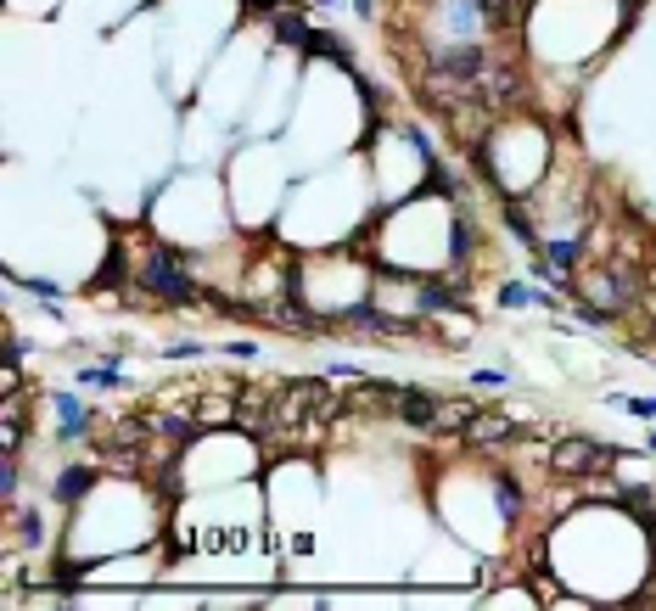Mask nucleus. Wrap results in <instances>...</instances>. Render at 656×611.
<instances>
[{
    "instance_id": "1",
    "label": "nucleus",
    "mask_w": 656,
    "mask_h": 611,
    "mask_svg": "<svg viewBox=\"0 0 656 611\" xmlns=\"http://www.w3.org/2000/svg\"><path fill=\"white\" fill-rule=\"evenodd\" d=\"M612 466H617V449H606V443H595V438H561L556 449H550V471H556L561 483L606 477Z\"/></svg>"
},
{
    "instance_id": "2",
    "label": "nucleus",
    "mask_w": 656,
    "mask_h": 611,
    "mask_svg": "<svg viewBox=\"0 0 656 611\" xmlns=\"http://www.w3.org/2000/svg\"><path fill=\"white\" fill-rule=\"evenodd\" d=\"M572 298H589L600 314H623L634 303V281H617L612 270H584L572 281Z\"/></svg>"
},
{
    "instance_id": "3",
    "label": "nucleus",
    "mask_w": 656,
    "mask_h": 611,
    "mask_svg": "<svg viewBox=\"0 0 656 611\" xmlns=\"http://www.w3.org/2000/svg\"><path fill=\"white\" fill-rule=\"evenodd\" d=\"M438 410H443V398L427 393V387H399V398H393V415H399L404 427H415V432L438 427Z\"/></svg>"
},
{
    "instance_id": "4",
    "label": "nucleus",
    "mask_w": 656,
    "mask_h": 611,
    "mask_svg": "<svg viewBox=\"0 0 656 611\" xmlns=\"http://www.w3.org/2000/svg\"><path fill=\"white\" fill-rule=\"evenodd\" d=\"M466 443H511L516 438V415H505V410H477L471 415V427L460 432Z\"/></svg>"
},
{
    "instance_id": "5",
    "label": "nucleus",
    "mask_w": 656,
    "mask_h": 611,
    "mask_svg": "<svg viewBox=\"0 0 656 611\" xmlns=\"http://www.w3.org/2000/svg\"><path fill=\"white\" fill-rule=\"evenodd\" d=\"M544 258H550L561 275H572L584 264V236H544Z\"/></svg>"
},
{
    "instance_id": "6",
    "label": "nucleus",
    "mask_w": 656,
    "mask_h": 611,
    "mask_svg": "<svg viewBox=\"0 0 656 611\" xmlns=\"http://www.w3.org/2000/svg\"><path fill=\"white\" fill-rule=\"evenodd\" d=\"M471 415H477V404H471V398H443V410H438V427H432V432H443V438L455 443L460 432L471 427Z\"/></svg>"
},
{
    "instance_id": "7",
    "label": "nucleus",
    "mask_w": 656,
    "mask_h": 611,
    "mask_svg": "<svg viewBox=\"0 0 656 611\" xmlns=\"http://www.w3.org/2000/svg\"><path fill=\"white\" fill-rule=\"evenodd\" d=\"M23 449V415H17V393L6 398V415H0V455H17Z\"/></svg>"
},
{
    "instance_id": "8",
    "label": "nucleus",
    "mask_w": 656,
    "mask_h": 611,
    "mask_svg": "<svg viewBox=\"0 0 656 611\" xmlns=\"http://www.w3.org/2000/svg\"><path fill=\"white\" fill-rule=\"evenodd\" d=\"M85 488H90V471H85V466H68V471L57 477V499H62V505H73Z\"/></svg>"
},
{
    "instance_id": "9",
    "label": "nucleus",
    "mask_w": 656,
    "mask_h": 611,
    "mask_svg": "<svg viewBox=\"0 0 656 611\" xmlns=\"http://www.w3.org/2000/svg\"><path fill=\"white\" fill-rule=\"evenodd\" d=\"M500 303H505V309H528V303H550V298H544V292H528V286H500Z\"/></svg>"
},
{
    "instance_id": "10",
    "label": "nucleus",
    "mask_w": 656,
    "mask_h": 611,
    "mask_svg": "<svg viewBox=\"0 0 656 611\" xmlns=\"http://www.w3.org/2000/svg\"><path fill=\"white\" fill-rule=\"evenodd\" d=\"M163 354H169V359H197V354H202V342H169Z\"/></svg>"
},
{
    "instance_id": "11",
    "label": "nucleus",
    "mask_w": 656,
    "mask_h": 611,
    "mask_svg": "<svg viewBox=\"0 0 656 611\" xmlns=\"http://www.w3.org/2000/svg\"><path fill=\"white\" fill-rule=\"evenodd\" d=\"M471 382H477V387H505V382H511V376H505V370H477Z\"/></svg>"
}]
</instances>
